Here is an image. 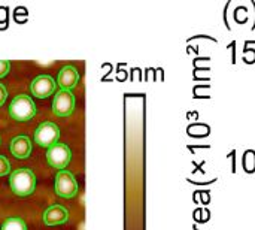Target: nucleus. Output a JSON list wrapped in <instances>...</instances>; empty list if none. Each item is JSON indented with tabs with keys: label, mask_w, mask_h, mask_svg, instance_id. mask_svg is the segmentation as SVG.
<instances>
[{
	"label": "nucleus",
	"mask_w": 255,
	"mask_h": 230,
	"mask_svg": "<svg viewBox=\"0 0 255 230\" xmlns=\"http://www.w3.org/2000/svg\"><path fill=\"white\" fill-rule=\"evenodd\" d=\"M9 186L13 195L19 198H25L34 192L36 177L30 169H16L9 177Z\"/></svg>",
	"instance_id": "1"
},
{
	"label": "nucleus",
	"mask_w": 255,
	"mask_h": 230,
	"mask_svg": "<svg viewBox=\"0 0 255 230\" xmlns=\"http://www.w3.org/2000/svg\"><path fill=\"white\" fill-rule=\"evenodd\" d=\"M36 112L37 109L34 102L25 94L16 96L9 105V115L16 121H28L36 115Z\"/></svg>",
	"instance_id": "2"
},
{
	"label": "nucleus",
	"mask_w": 255,
	"mask_h": 230,
	"mask_svg": "<svg viewBox=\"0 0 255 230\" xmlns=\"http://www.w3.org/2000/svg\"><path fill=\"white\" fill-rule=\"evenodd\" d=\"M58 139H60V129L54 123H49V121L42 123L34 132V142L43 148H49L55 145Z\"/></svg>",
	"instance_id": "3"
},
{
	"label": "nucleus",
	"mask_w": 255,
	"mask_h": 230,
	"mask_svg": "<svg viewBox=\"0 0 255 230\" xmlns=\"http://www.w3.org/2000/svg\"><path fill=\"white\" fill-rule=\"evenodd\" d=\"M72 159V151L66 144H55L46 151V162L58 171H63Z\"/></svg>",
	"instance_id": "4"
},
{
	"label": "nucleus",
	"mask_w": 255,
	"mask_h": 230,
	"mask_svg": "<svg viewBox=\"0 0 255 230\" xmlns=\"http://www.w3.org/2000/svg\"><path fill=\"white\" fill-rule=\"evenodd\" d=\"M78 192V183L75 177L67 171H60L55 177V193L60 198L70 199Z\"/></svg>",
	"instance_id": "5"
},
{
	"label": "nucleus",
	"mask_w": 255,
	"mask_h": 230,
	"mask_svg": "<svg viewBox=\"0 0 255 230\" xmlns=\"http://www.w3.org/2000/svg\"><path fill=\"white\" fill-rule=\"evenodd\" d=\"M75 109V96L69 90H60L52 102V111L57 117H69Z\"/></svg>",
	"instance_id": "6"
},
{
	"label": "nucleus",
	"mask_w": 255,
	"mask_h": 230,
	"mask_svg": "<svg viewBox=\"0 0 255 230\" xmlns=\"http://www.w3.org/2000/svg\"><path fill=\"white\" fill-rule=\"evenodd\" d=\"M31 94L37 99H46L55 90V81L49 75H40L33 79L30 85Z\"/></svg>",
	"instance_id": "7"
},
{
	"label": "nucleus",
	"mask_w": 255,
	"mask_h": 230,
	"mask_svg": "<svg viewBox=\"0 0 255 230\" xmlns=\"http://www.w3.org/2000/svg\"><path fill=\"white\" fill-rule=\"evenodd\" d=\"M69 219V213L61 205H52L43 213V223L46 226H57L66 223Z\"/></svg>",
	"instance_id": "8"
},
{
	"label": "nucleus",
	"mask_w": 255,
	"mask_h": 230,
	"mask_svg": "<svg viewBox=\"0 0 255 230\" xmlns=\"http://www.w3.org/2000/svg\"><path fill=\"white\" fill-rule=\"evenodd\" d=\"M78 79H79V73H78L76 67L66 66V67H63L60 70L58 78H57V82L61 87V90H69L70 91L73 87H76Z\"/></svg>",
	"instance_id": "9"
},
{
	"label": "nucleus",
	"mask_w": 255,
	"mask_h": 230,
	"mask_svg": "<svg viewBox=\"0 0 255 230\" xmlns=\"http://www.w3.org/2000/svg\"><path fill=\"white\" fill-rule=\"evenodd\" d=\"M10 153L18 160H24L31 153V142L27 136H16L10 142Z\"/></svg>",
	"instance_id": "10"
},
{
	"label": "nucleus",
	"mask_w": 255,
	"mask_h": 230,
	"mask_svg": "<svg viewBox=\"0 0 255 230\" xmlns=\"http://www.w3.org/2000/svg\"><path fill=\"white\" fill-rule=\"evenodd\" d=\"M0 230H27V226L22 219L19 217H9L3 225Z\"/></svg>",
	"instance_id": "11"
},
{
	"label": "nucleus",
	"mask_w": 255,
	"mask_h": 230,
	"mask_svg": "<svg viewBox=\"0 0 255 230\" xmlns=\"http://www.w3.org/2000/svg\"><path fill=\"white\" fill-rule=\"evenodd\" d=\"M9 171H10L9 162H7L3 156H0V177L7 175V174H9Z\"/></svg>",
	"instance_id": "12"
},
{
	"label": "nucleus",
	"mask_w": 255,
	"mask_h": 230,
	"mask_svg": "<svg viewBox=\"0 0 255 230\" xmlns=\"http://www.w3.org/2000/svg\"><path fill=\"white\" fill-rule=\"evenodd\" d=\"M9 61H6V60H0V78H3V76H6L7 75V72H9Z\"/></svg>",
	"instance_id": "13"
},
{
	"label": "nucleus",
	"mask_w": 255,
	"mask_h": 230,
	"mask_svg": "<svg viewBox=\"0 0 255 230\" xmlns=\"http://www.w3.org/2000/svg\"><path fill=\"white\" fill-rule=\"evenodd\" d=\"M6 97H7V91H6L4 85H1V84H0V106L4 103Z\"/></svg>",
	"instance_id": "14"
}]
</instances>
